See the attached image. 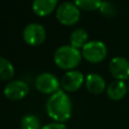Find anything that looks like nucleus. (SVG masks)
I'll use <instances>...</instances> for the list:
<instances>
[{
    "label": "nucleus",
    "instance_id": "obj_1",
    "mask_svg": "<svg viewBox=\"0 0 129 129\" xmlns=\"http://www.w3.org/2000/svg\"><path fill=\"white\" fill-rule=\"evenodd\" d=\"M45 111L53 122H67L73 113V104L67 92L59 89L50 95L45 103Z\"/></svg>",
    "mask_w": 129,
    "mask_h": 129
},
{
    "label": "nucleus",
    "instance_id": "obj_2",
    "mask_svg": "<svg viewBox=\"0 0 129 129\" xmlns=\"http://www.w3.org/2000/svg\"><path fill=\"white\" fill-rule=\"evenodd\" d=\"M83 56L80 49L66 44L57 47L53 53V61L55 66L66 72L75 70L81 62Z\"/></svg>",
    "mask_w": 129,
    "mask_h": 129
},
{
    "label": "nucleus",
    "instance_id": "obj_3",
    "mask_svg": "<svg viewBox=\"0 0 129 129\" xmlns=\"http://www.w3.org/2000/svg\"><path fill=\"white\" fill-rule=\"evenodd\" d=\"M56 20L64 26H73L81 18V10L74 2H62L55 10Z\"/></svg>",
    "mask_w": 129,
    "mask_h": 129
},
{
    "label": "nucleus",
    "instance_id": "obj_4",
    "mask_svg": "<svg viewBox=\"0 0 129 129\" xmlns=\"http://www.w3.org/2000/svg\"><path fill=\"white\" fill-rule=\"evenodd\" d=\"M83 58L91 63H98L103 61L107 56V46L103 41L90 40L81 50Z\"/></svg>",
    "mask_w": 129,
    "mask_h": 129
},
{
    "label": "nucleus",
    "instance_id": "obj_5",
    "mask_svg": "<svg viewBox=\"0 0 129 129\" xmlns=\"http://www.w3.org/2000/svg\"><path fill=\"white\" fill-rule=\"evenodd\" d=\"M34 85L39 93L50 96L59 90L60 81L51 73H41L35 78Z\"/></svg>",
    "mask_w": 129,
    "mask_h": 129
},
{
    "label": "nucleus",
    "instance_id": "obj_6",
    "mask_svg": "<svg viewBox=\"0 0 129 129\" xmlns=\"http://www.w3.org/2000/svg\"><path fill=\"white\" fill-rule=\"evenodd\" d=\"M24 41L30 46H38L42 44L46 37V30L39 23H29L25 26L22 33Z\"/></svg>",
    "mask_w": 129,
    "mask_h": 129
},
{
    "label": "nucleus",
    "instance_id": "obj_7",
    "mask_svg": "<svg viewBox=\"0 0 129 129\" xmlns=\"http://www.w3.org/2000/svg\"><path fill=\"white\" fill-rule=\"evenodd\" d=\"M29 91L27 83L22 80H13L4 87L3 94L10 101H20L29 94Z\"/></svg>",
    "mask_w": 129,
    "mask_h": 129
},
{
    "label": "nucleus",
    "instance_id": "obj_8",
    "mask_svg": "<svg viewBox=\"0 0 129 129\" xmlns=\"http://www.w3.org/2000/svg\"><path fill=\"white\" fill-rule=\"evenodd\" d=\"M86 77L78 70H72L64 73L60 79V87L67 93H73L78 91L85 83Z\"/></svg>",
    "mask_w": 129,
    "mask_h": 129
},
{
    "label": "nucleus",
    "instance_id": "obj_9",
    "mask_svg": "<svg viewBox=\"0 0 129 129\" xmlns=\"http://www.w3.org/2000/svg\"><path fill=\"white\" fill-rule=\"evenodd\" d=\"M109 72L112 77L119 81L129 79V60L123 56H115L109 62Z\"/></svg>",
    "mask_w": 129,
    "mask_h": 129
},
{
    "label": "nucleus",
    "instance_id": "obj_10",
    "mask_svg": "<svg viewBox=\"0 0 129 129\" xmlns=\"http://www.w3.org/2000/svg\"><path fill=\"white\" fill-rule=\"evenodd\" d=\"M85 86L87 90L93 95H100L106 89V82L99 74H89L85 79Z\"/></svg>",
    "mask_w": 129,
    "mask_h": 129
},
{
    "label": "nucleus",
    "instance_id": "obj_11",
    "mask_svg": "<svg viewBox=\"0 0 129 129\" xmlns=\"http://www.w3.org/2000/svg\"><path fill=\"white\" fill-rule=\"evenodd\" d=\"M58 0H33L32 10L35 15L39 17H45L54 12L57 8Z\"/></svg>",
    "mask_w": 129,
    "mask_h": 129
},
{
    "label": "nucleus",
    "instance_id": "obj_12",
    "mask_svg": "<svg viewBox=\"0 0 129 129\" xmlns=\"http://www.w3.org/2000/svg\"><path fill=\"white\" fill-rule=\"evenodd\" d=\"M128 91V85L125 84L124 81H119L116 80L106 88V93L107 96L112 100V101H119L123 99Z\"/></svg>",
    "mask_w": 129,
    "mask_h": 129
},
{
    "label": "nucleus",
    "instance_id": "obj_13",
    "mask_svg": "<svg viewBox=\"0 0 129 129\" xmlns=\"http://www.w3.org/2000/svg\"><path fill=\"white\" fill-rule=\"evenodd\" d=\"M89 41V34L84 28H76L70 35V44L78 49H82Z\"/></svg>",
    "mask_w": 129,
    "mask_h": 129
},
{
    "label": "nucleus",
    "instance_id": "obj_14",
    "mask_svg": "<svg viewBox=\"0 0 129 129\" xmlns=\"http://www.w3.org/2000/svg\"><path fill=\"white\" fill-rule=\"evenodd\" d=\"M15 69L10 60L0 56V81H9L14 77Z\"/></svg>",
    "mask_w": 129,
    "mask_h": 129
},
{
    "label": "nucleus",
    "instance_id": "obj_15",
    "mask_svg": "<svg viewBox=\"0 0 129 129\" xmlns=\"http://www.w3.org/2000/svg\"><path fill=\"white\" fill-rule=\"evenodd\" d=\"M41 127L40 120L33 114L24 115L20 120V129H41Z\"/></svg>",
    "mask_w": 129,
    "mask_h": 129
},
{
    "label": "nucleus",
    "instance_id": "obj_16",
    "mask_svg": "<svg viewBox=\"0 0 129 129\" xmlns=\"http://www.w3.org/2000/svg\"><path fill=\"white\" fill-rule=\"evenodd\" d=\"M103 0H74V3L80 10L95 11L99 10Z\"/></svg>",
    "mask_w": 129,
    "mask_h": 129
},
{
    "label": "nucleus",
    "instance_id": "obj_17",
    "mask_svg": "<svg viewBox=\"0 0 129 129\" xmlns=\"http://www.w3.org/2000/svg\"><path fill=\"white\" fill-rule=\"evenodd\" d=\"M99 11L102 15H104L105 17H108V18H111L116 14L114 5L109 1H103L99 8Z\"/></svg>",
    "mask_w": 129,
    "mask_h": 129
},
{
    "label": "nucleus",
    "instance_id": "obj_18",
    "mask_svg": "<svg viewBox=\"0 0 129 129\" xmlns=\"http://www.w3.org/2000/svg\"><path fill=\"white\" fill-rule=\"evenodd\" d=\"M41 129H68L67 126L63 123H58V122H51L48 124H45L41 127Z\"/></svg>",
    "mask_w": 129,
    "mask_h": 129
},
{
    "label": "nucleus",
    "instance_id": "obj_19",
    "mask_svg": "<svg viewBox=\"0 0 129 129\" xmlns=\"http://www.w3.org/2000/svg\"><path fill=\"white\" fill-rule=\"evenodd\" d=\"M128 91H129V83H128Z\"/></svg>",
    "mask_w": 129,
    "mask_h": 129
}]
</instances>
